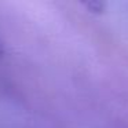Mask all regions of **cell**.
Returning <instances> with one entry per match:
<instances>
[{
	"label": "cell",
	"instance_id": "2",
	"mask_svg": "<svg viewBox=\"0 0 128 128\" xmlns=\"http://www.w3.org/2000/svg\"><path fill=\"white\" fill-rule=\"evenodd\" d=\"M4 54V46H3V42H2V39H0V56Z\"/></svg>",
	"mask_w": 128,
	"mask_h": 128
},
{
	"label": "cell",
	"instance_id": "1",
	"mask_svg": "<svg viewBox=\"0 0 128 128\" xmlns=\"http://www.w3.org/2000/svg\"><path fill=\"white\" fill-rule=\"evenodd\" d=\"M84 7H86L90 12L100 14V12H103L106 4L103 3V2H88V3H84Z\"/></svg>",
	"mask_w": 128,
	"mask_h": 128
}]
</instances>
